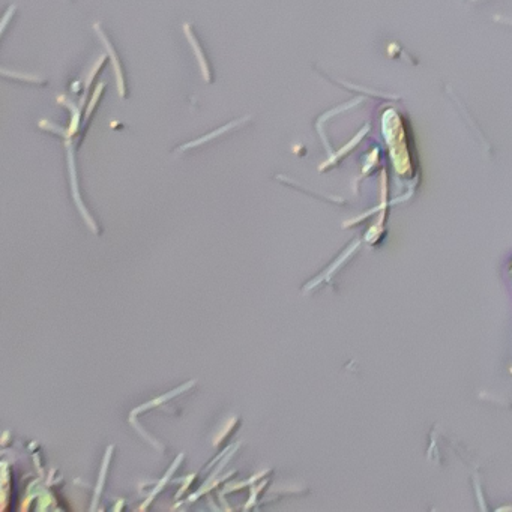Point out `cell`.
<instances>
[{
  "instance_id": "2",
  "label": "cell",
  "mask_w": 512,
  "mask_h": 512,
  "mask_svg": "<svg viewBox=\"0 0 512 512\" xmlns=\"http://www.w3.org/2000/svg\"><path fill=\"white\" fill-rule=\"evenodd\" d=\"M230 127H232V125H230ZM230 127L221 128L220 131H215V133H212L211 136L205 137V139H200L199 142L194 143V145H199V143L208 142V140L214 139L215 136H220L221 133H224V131L229 130Z\"/></svg>"
},
{
  "instance_id": "1",
  "label": "cell",
  "mask_w": 512,
  "mask_h": 512,
  "mask_svg": "<svg viewBox=\"0 0 512 512\" xmlns=\"http://www.w3.org/2000/svg\"><path fill=\"white\" fill-rule=\"evenodd\" d=\"M185 32H187L188 38H190V43L191 46L194 47V52H196V55L199 56L200 65H202L203 76L206 77V80H208V82H211V77H209L208 65H206V59L203 58L202 52H200L199 44H197V41L194 40L193 35L190 34V29H188V26H185Z\"/></svg>"
}]
</instances>
